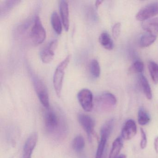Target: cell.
Returning <instances> with one entry per match:
<instances>
[{
  "mask_svg": "<svg viewBox=\"0 0 158 158\" xmlns=\"http://www.w3.org/2000/svg\"><path fill=\"white\" fill-rule=\"evenodd\" d=\"M46 130L49 134H59L63 129L64 120L62 116L53 110L48 109L44 115Z\"/></svg>",
  "mask_w": 158,
  "mask_h": 158,
  "instance_id": "6da1fadb",
  "label": "cell"
},
{
  "mask_svg": "<svg viewBox=\"0 0 158 158\" xmlns=\"http://www.w3.org/2000/svg\"><path fill=\"white\" fill-rule=\"evenodd\" d=\"M71 56L68 55L65 57L64 60H63L57 66L54 75H53V84L55 89V92L58 97H60L61 94L62 89L64 77L65 70L68 66Z\"/></svg>",
  "mask_w": 158,
  "mask_h": 158,
  "instance_id": "7a4b0ae2",
  "label": "cell"
},
{
  "mask_svg": "<svg viewBox=\"0 0 158 158\" xmlns=\"http://www.w3.org/2000/svg\"><path fill=\"white\" fill-rule=\"evenodd\" d=\"M31 41L35 45H39L44 42L46 38V31L41 23L40 18H35L34 24L30 33Z\"/></svg>",
  "mask_w": 158,
  "mask_h": 158,
  "instance_id": "3957f363",
  "label": "cell"
},
{
  "mask_svg": "<svg viewBox=\"0 0 158 158\" xmlns=\"http://www.w3.org/2000/svg\"><path fill=\"white\" fill-rule=\"evenodd\" d=\"M33 82L36 93L41 104L45 108H49L50 106L49 98L46 86L38 77H34Z\"/></svg>",
  "mask_w": 158,
  "mask_h": 158,
  "instance_id": "277c9868",
  "label": "cell"
},
{
  "mask_svg": "<svg viewBox=\"0 0 158 158\" xmlns=\"http://www.w3.org/2000/svg\"><path fill=\"white\" fill-rule=\"evenodd\" d=\"M96 104L102 110H109L115 106L116 99L113 94L109 92H104L96 98Z\"/></svg>",
  "mask_w": 158,
  "mask_h": 158,
  "instance_id": "5b68a950",
  "label": "cell"
},
{
  "mask_svg": "<svg viewBox=\"0 0 158 158\" xmlns=\"http://www.w3.org/2000/svg\"><path fill=\"white\" fill-rule=\"evenodd\" d=\"M77 97L84 110L91 111L93 108V97L91 91L87 89H83L78 92Z\"/></svg>",
  "mask_w": 158,
  "mask_h": 158,
  "instance_id": "8992f818",
  "label": "cell"
},
{
  "mask_svg": "<svg viewBox=\"0 0 158 158\" xmlns=\"http://www.w3.org/2000/svg\"><path fill=\"white\" fill-rule=\"evenodd\" d=\"M78 120L79 123L87 133L89 140H91V136L93 135L94 132L95 120L91 116L84 114H78Z\"/></svg>",
  "mask_w": 158,
  "mask_h": 158,
  "instance_id": "52a82bcc",
  "label": "cell"
},
{
  "mask_svg": "<svg viewBox=\"0 0 158 158\" xmlns=\"http://www.w3.org/2000/svg\"><path fill=\"white\" fill-rule=\"evenodd\" d=\"M158 15V4L152 3L143 7L136 15L139 21H145Z\"/></svg>",
  "mask_w": 158,
  "mask_h": 158,
  "instance_id": "ba28073f",
  "label": "cell"
},
{
  "mask_svg": "<svg viewBox=\"0 0 158 158\" xmlns=\"http://www.w3.org/2000/svg\"><path fill=\"white\" fill-rule=\"evenodd\" d=\"M57 40H52L40 52V58L44 63H49L53 60L54 51L58 47Z\"/></svg>",
  "mask_w": 158,
  "mask_h": 158,
  "instance_id": "9c48e42d",
  "label": "cell"
},
{
  "mask_svg": "<svg viewBox=\"0 0 158 158\" xmlns=\"http://www.w3.org/2000/svg\"><path fill=\"white\" fill-rule=\"evenodd\" d=\"M38 135L36 132L32 133L26 141L22 158H31L32 153L37 143Z\"/></svg>",
  "mask_w": 158,
  "mask_h": 158,
  "instance_id": "30bf717a",
  "label": "cell"
},
{
  "mask_svg": "<svg viewBox=\"0 0 158 158\" xmlns=\"http://www.w3.org/2000/svg\"><path fill=\"white\" fill-rule=\"evenodd\" d=\"M137 133V126L135 122L132 119L127 121L122 130V138L125 140L132 139Z\"/></svg>",
  "mask_w": 158,
  "mask_h": 158,
  "instance_id": "8fae6325",
  "label": "cell"
},
{
  "mask_svg": "<svg viewBox=\"0 0 158 158\" xmlns=\"http://www.w3.org/2000/svg\"><path fill=\"white\" fill-rule=\"evenodd\" d=\"M60 11L65 31H68L70 26L69 6L65 1L62 0L60 2Z\"/></svg>",
  "mask_w": 158,
  "mask_h": 158,
  "instance_id": "7c38bea8",
  "label": "cell"
},
{
  "mask_svg": "<svg viewBox=\"0 0 158 158\" xmlns=\"http://www.w3.org/2000/svg\"><path fill=\"white\" fill-rule=\"evenodd\" d=\"M144 30L148 33L154 34L158 32V17L144 21L142 24Z\"/></svg>",
  "mask_w": 158,
  "mask_h": 158,
  "instance_id": "4fadbf2b",
  "label": "cell"
},
{
  "mask_svg": "<svg viewBox=\"0 0 158 158\" xmlns=\"http://www.w3.org/2000/svg\"><path fill=\"white\" fill-rule=\"evenodd\" d=\"M99 41L101 45L106 49L111 50L113 49V41L107 32H103L101 34L99 37Z\"/></svg>",
  "mask_w": 158,
  "mask_h": 158,
  "instance_id": "5bb4252c",
  "label": "cell"
},
{
  "mask_svg": "<svg viewBox=\"0 0 158 158\" xmlns=\"http://www.w3.org/2000/svg\"><path fill=\"white\" fill-rule=\"evenodd\" d=\"M123 143L122 138L121 137L117 138L113 142L109 158H116L118 157L123 148Z\"/></svg>",
  "mask_w": 158,
  "mask_h": 158,
  "instance_id": "9a60e30c",
  "label": "cell"
},
{
  "mask_svg": "<svg viewBox=\"0 0 158 158\" xmlns=\"http://www.w3.org/2000/svg\"><path fill=\"white\" fill-rule=\"evenodd\" d=\"M156 35L151 33L144 34L140 38L139 46L141 48H147L151 45L156 40Z\"/></svg>",
  "mask_w": 158,
  "mask_h": 158,
  "instance_id": "2e32d148",
  "label": "cell"
},
{
  "mask_svg": "<svg viewBox=\"0 0 158 158\" xmlns=\"http://www.w3.org/2000/svg\"><path fill=\"white\" fill-rule=\"evenodd\" d=\"M51 23L55 32L58 35H60L62 31V26L59 15L56 12H53L52 14Z\"/></svg>",
  "mask_w": 158,
  "mask_h": 158,
  "instance_id": "e0dca14e",
  "label": "cell"
},
{
  "mask_svg": "<svg viewBox=\"0 0 158 158\" xmlns=\"http://www.w3.org/2000/svg\"><path fill=\"white\" fill-rule=\"evenodd\" d=\"M139 81H140V84L142 90L146 98L148 100L151 99L152 97V92L150 86L149 84L147 79H146V77L142 75L140 76L139 77Z\"/></svg>",
  "mask_w": 158,
  "mask_h": 158,
  "instance_id": "ac0fdd59",
  "label": "cell"
},
{
  "mask_svg": "<svg viewBox=\"0 0 158 158\" xmlns=\"http://www.w3.org/2000/svg\"><path fill=\"white\" fill-rule=\"evenodd\" d=\"M150 121V117L147 111L143 107H140L139 109L138 114V123L141 126H145L149 123Z\"/></svg>",
  "mask_w": 158,
  "mask_h": 158,
  "instance_id": "d6986e66",
  "label": "cell"
},
{
  "mask_svg": "<svg viewBox=\"0 0 158 158\" xmlns=\"http://www.w3.org/2000/svg\"><path fill=\"white\" fill-rule=\"evenodd\" d=\"M114 121L113 119H110L107 121L102 126L101 129V135L105 136L109 138L112 132L114 126Z\"/></svg>",
  "mask_w": 158,
  "mask_h": 158,
  "instance_id": "ffe728a7",
  "label": "cell"
},
{
  "mask_svg": "<svg viewBox=\"0 0 158 158\" xmlns=\"http://www.w3.org/2000/svg\"><path fill=\"white\" fill-rule=\"evenodd\" d=\"M73 148L77 152L82 151L85 147V141L84 137L82 136H77L73 141Z\"/></svg>",
  "mask_w": 158,
  "mask_h": 158,
  "instance_id": "44dd1931",
  "label": "cell"
},
{
  "mask_svg": "<svg viewBox=\"0 0 158 158\" xmlns=\"http://www.w3.org/2000/svg\"><path fill=\"white\" fill-rule=\"evenodd\" d=\"M108 138H109L105 136L101 135L100 140L98 145L95 158H102Z\"/></svg>",
  "mask_w": 158,
  "mask_h": 158,
  "instance_id": "7402d4cb",
  "label": "cell"
},
{
  "mask_svg": "<svg viewBox=\"0 0 158 158\" xmlns=\"http://www.w3.org/2000/svg\"><path fill=\"white\" fill-rule=\"evenodd\" d=\"M148 67L152 81L158 84V64L154 62L150 61Z\"/></svg>",
  "mask_w": 158,
  "mask_h": 158,
  "instance_id": "603a6c76",
  "label": "cell"
},
{
  "mask_svg": "<svg viewBox=\"0 0 158 158\" xmlns=\"http://www.w3.org/2000/svg\"><path fill=\"white\" fill-rule=\"evenodd\" d=\"M90 72L94 77L98 78L100 75V67L98 62L96 60H93L90 64Z\"/></svg>",
  "mask_w": 158,
  "mask_h": 158,
  "instance_id": "cb8c5ba5",
  "label": "cell"
},
{
  "mask_svg": "<svg viewBox=\"0 0 158 158\" xmlns=\"http://www.w3.org/2000/svg\"><path fill=\"white\" fill-rule=\"evenodd\" d=\"M144 70V64L140 61H136L135 62L131 67L130 71L132 73H141Z\"/></svg>",
  "mask_w": 158,
  "mask_h": 158,
  "instance_id": "d4e9b609",
  "label": "cell"
},
{
  "mask_svg": "<svg viewBox=\"0 0 158 158\" xmlns=\"http://www.w3.org/2000/svg\"><path fill=\"white\" fill-rule=\"evenodd\" d=\"M140 134H141V140H140V147L141 149H144L146 148L147 146V135L146 133L144 131V129L142 128H140Z\"/></svg>",
  "mask_w": 158,
  "mask_h": 158,
  "instance_id": "484cf974",
  "label": "cell"
},
{
  "mask_svg": "<svg viewBox=\"0 0 158 158\" xmlns=\"http://www.w3.org/2000/svg\"><path fill=\"white\" fill-rule=\"evenodd\" d=\"M121 24L120 23H117L114 25L112 28L113 36L115 40L117 39L120 35L121 32Z\"/></svg>",
  "mask_w": 158,
  "mask_h": 158,
  "instance_id": "4316f807",
  "label": "cell"
},
{
  "mask_svg": "<svg viewBox=\"0 0 158 158\" xmlns=\"http://www.w3.org/2000/svg\"><path fill=\"white\" fill-rule=\"evenodd\" d=\"M154 147L155 152L156 153H158V136L154 139Z\"/></svg>",
  "mask_w": 158,
  "mask_h": 158,
  "instance_id": "83f0119b",
  "label": "cell"
},
{
  "mask_svg": "<svg viewBox=\"0 0 158 158\" xmlns=\"http://www.w3.org/2000/svg\"><path fill=\"white\" fill-rule=\"evenodd\" d=\"M103 2V1L102 0H98V1H97L95 3V5H96V8H98L99 7L100 5L102 4V3Z\"/></svg>",
  "mask_w": 158,
  "mask_h": 158,
  "instance_id": "f1b7e54d",
  "label": "cell"
},
{
  "mask_svg": "<svg viewBox=\"0 0 158 158\" xmlns=\"http://www.w3.org/2000/svg\"><path fill=\"white\" fill-rule=\"evenodd\" d=\"M116 158H126V156L125 154H121Z\"/></svg>",
  "mask_w": 158,
  "mask_h": 158,
  "instance_id": "f546056e",
  "label": "cell"
}]
</instances>
